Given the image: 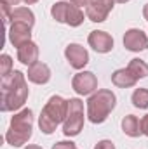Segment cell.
Masks as SVG:
<instances>
[{
  "label": "cell",
  "instance_id": "44dd1931",
  "mask_svg": "<svg viewBox=\"0 0 148 149\" xmlns=\"http://www.w3.org/2000/svg\"><path fill=\"white\" fill-rule=\"evenodd\" d=\"M94 149H115V146H113L111 141H101V142L96 144V148Z\"/></svg>",
  "mask_w": 148,
  "mask_h": 149
},
{
  "label": "cell",
  "instance_id": "83f0119b",
  "mask_svg": "<svg viewBox=\"0 0 148 149\" xmlns=\"http://www.w3.org/2000/svg\"><path fill=\"white\" fill-rule=\"evenodd\" d=\"M23 2H26V3L30 5V3H35V2H38V0H23Z\"/></svg>",
  "mask_w": 148,
  "mask_h": 149
},
{
  "label": "cell",
  "instance_id": "3957f363",
  "mask_svg": "<svg viewBox=\"0 0 148 149\" xmlns=\"http://www.w3.org/2000/svg\"><path fill=\"white\" fill-rule=\"evenodd\" d=\"M66 108H68V101H65L59 95H52L40 113V120H38L40 130L44 134H52L56 130V127L61 121H65Z\"/></svg>",
  "mask_w": 148,
  "mask_h": 149
},
{
  "label": "cell",
  "instance_id": "ba28073f",
  "mask_svg": "<svg viewBox=\"0 0 148 149\" xmlns=\"http://www.w3.org/2000/svg\"><path fill=\"white\" fill-rule=\"evenodd\" d=\"M72 85H73V90L77 94L87 95V94H91L98 88V78L91 71H82V73H77L73 76Z\"/></svg>",
  "mask_w": 148,
  "mask_h": 149
},
{
  "label": "cell",
  "instance_id": "e0dca14e",
  "mask_svg": "<svg viewBox=\"0 0 148 149\" xmlns=\"http://www.w3.org/2000/svg\"><path fill=\"white\" fill-rule=\"evenodd\" d=\"M11 21L12 23H26V24L33 26L35 24V16L28 7H18V9H12Z\"/></svg>",
  "mask_w": 148,
  "mask_h": 149
},
{
  "label": "cell",
  "instance_id": "30bf717a",
  "mask_svg": "<svg viewBox=\"0 0 148 149\" xmlns=\"http://www.w3.org/2000/svg\"><path fill=\"white\" fill-rule=\"evenodd\" d=\"M65 56H66L70 66L75 68V70H82V68L89 63V54H87V50H85L82 45H78V43H70V45L66 47V50H65Z\"/></svg>",
  "mask_w": 148,
  "mask_h": 149
},
{
  "label": "cell",
  "instance_id": "277c9868",
  "mask_svg": "<svg viewBox=\"0 0 148 149\" xmlns=\"http://www.w3.org/2000/svg\"><path fill=\"white\" fill-rule=\"evenodd\" d=\"M117 97L111 90H98L94 95L89 97L87 101V118L92 123H103L108 114L111 113V109L115 108Z\"/></svg>",
  "mask_w": 148,
  "mask_h": 149
},
{
  "label": "cell",
  "instance_id": "52a82bcc",
  "mask_svg": "<svg viewBox=\"0 0 148 149\" xmlns=\"http://www.w3.org/2000/svg\"><path fill=\"white\" fill-rule=\"evenodd\" d=\"M113 9V0H91L85 7V14L94 23H103Z\"/></svg>",
  "mask_w": 148,
  "mask_h": 149
},
{
  "label": "cell",
  "instance_id": "7402d4cb",
  "mask_svg": "<svg viewBox=\"0 0 148 149\" xmlns=\"http://www.w3.org/2000/svg\"><path fill=\"white\" fill-rule=\"evenodd\" d=\"M52 149H77V148H75L73 142H66V141H63V142H58Z\"/></svg>",
  "mask_w": 148,
  "mask_h": 149
},
{
  "label": "cell",
  "instance_id": "484cf974",
  "mask_svg": "<svg viewBox=\"0 0 148 149\" xmlns=\"http://www.w3.org/2000/svg\"><path fill=\"white\" fill-rule=\"evenodd\" d=\"M143 16H145V19L148 21V3L145 5V9H143Z\"/></svg>",
  "mask_w": 148,
  "mask_h": 149
},
{
  "label": "cell",
  "instance_id": "9a60e30c",
  "mask_svg": "<svg viewBox=\"0 0 148 149\" xmlns=\"http://www.w3.org/2000/svg\"><path fill=\"white\" fill-rule=\"evenodd\" d=\"M111 81L117 87H120V88H129V87H134L138 80L132 76V73L127 68H124V70H117L115 73L111 74Z\"/></svg>",
  "mask_w": 148,
  "mask_h": 149
},
{
  "label": "cell",
  "instance_id": "d4e9b609",
  "mask_svg": "<svg viewBox=\"0 0 148 149\" xmlns=\"http://www.w3.org/2000/svg\"><path fill=\"white\" fill-rule=\"evenodd\" d=\"M21 0H2V3H7V5H11V7H14V5H18Z\"/></svg>",
  "mask_w": 148,
  "mask_h": 149
},
{
  "label": "cell",
  "instance_id": "ac0fdd59",
  "mask_svg": "<svg viewBox=\"0 0 148 149\" xmlns=\"http://www.w3.org/2000/svg\"><path fill=\"white\" fill-rule=\"evenodd\" d=\"M127 70L132 73V76H134L136 80L148 76V64L145 63V61H141V59H131Z\"/></svg>",
  "mask_w": 148,
  "mask_h": 149
},
{
  "label": "cell",
  "instance_id": "ffe728a7",
  "mask_svg": "<svg viewBox=\"0 0 148 149\" xmlns=\"http://www.w3.org/2000/svg\"><path fill=\"white\" fill-rule=\"evenodd\" d=\"M0 64H2V66H0L2 78H4V76H7L9 73H12V71H11V68H12V61H11V57H9L7 54H4V56H2V59H0Z\"/></svg>",
  "mask_w": 148,
  "mask_h": 149
},
{
  "label": "cell",
  "instance_id": "9c48e42d",
  "mask_svg": "<svg viewBox=\"0 0 148 149\" xmlns=\"http://www.w3.org/2000/svg\"><path fill=\"white\" fill-rule=\"evenodd\" d=\"M32 28L33 26H30L26 23H12L11 30H9V40H11V43L19 49L25 43L32 42L30 40L32 38Z\"/></svg>",
  "mask_w": 148,
  "mask_h": 149
},
{
  "label": "cell",
  "instance_id": "cb8c5ba5",
  "mask_svg": "<svg viewBox=\"0 0 148 149\" xmlns=\"http://www.w3.org/2000/svg\"><path fill=\"white\" fill-rule=\"evenodd\" d=\"M70 2H72V3H73V5H77V7H84V5H85V7H87V5H89V2H91V0H70Z\"/></svg>",
  "mask_w": 148,
  "mask_h": 149
},
{
  "label": "cell",
  "instance_id": "d6986e66",
  "mask_svg": "<svg viewBox=\"0 0 148 149\" xmlns=\"http://www.w3.org/2000/svg\"><path fill=\"white\" fill-rule=\"evenodd\" d=\"M132 104L140 109L148 108V88H136L132 94Z\"/></svg>",
  "mask_w": 148,
  "mask_h": 149
},
{
  "label": "cell",
  "instance_id": "7a4b0ae2",
  "mask_svg": "<svg viewBox=\"0 0 148 149\" xmlns=\"http://www.w3.org/2000/svg\"><path fill=\"white\" fill-rule=\"evenodd\" d=\"M32 128H33V113L32 109H23L12 116L11 127L5 134V141L14 148H21L32 137Z\"/></svg>",
  "mask_w": 148,
  "mask_h": 149
},
{
  "label": "cell",
  "instance_id": "6da1fadb",
  "mask_svg": "<svg viewBox=\"0 0 148 149\" xmlns=\"http://www.w3.org/2000/svg\"><path fill=\"white\" fill-rule=\"evenodd\" d=\"M2 104L0 109L2 111H14L19 109L28 97V85L25 80V74L21 71H12L7 76L2 78Z\"/></svg>",
  "mask_w": 148,
  "mask_h": 149
},
{
  "label": "cell",
  "instance_id": "5b68a950",
  "mask_svg": "<svg viewBox=\"0 0 148 149\" xmlns=\"http://www.w3.org/2000/svg\"><path fill=\"white\" fill-rule=\"evenodd\" d=\"M84 127V102L80 99H70L66 108V118L63 121V134L66 137L78 135Z\"/></svg>",
  "mask_w": 148,
  "mask_h": 149
},
{
  "label": "cell",
  "instance_id": "8fae6325",
  "mask_svg": "<svg viewBox=\"0 0 148 149\" xmlns=\"http://www.w3.org/2000/svg\"><path fill=\"white\" fill-rule=\"evenodd\" d=\"M124 47L127 50H132V52L145 50L148 47V38L141 30L132 28V30L125 31V35H124Z\"/></svg>",
  "mask_w": 148,
  "mask_h": 149
},
{
  "label": "cell",
  "instance_id": "7c38bea8",
  "mask_svg": "<svg viewBox=\"0 0 148 149\" xmlns=\"http://www.w3.org/2000/svg\"><path fill=\"white\" fill-rule=\"evenodd\" d=\"M87 42L99 54H106V52H110L111 49H113V38L106 31H98V30L96 31H91Z\"/></svg>",
  "mask_w": 148,
  "mask_h": 149
},
{
  "label": "cell",
  "instance_id": "2e32d148",
  "mask_svg": "<svg viewBox=\"0 0 148 149\" xmlns=\"http://www.w3.org/2000/svg\"><path fill=\"white\" fill-rule=\"evenodd\" d=\"M122 130L129 137H140L143 134L141 132V121H140V118L134 116V114H127L122 120Z\"/></svg>",
  "mask_w": 148,
  "mask_h": 149
},
{
  "label": "cell",
  "instance_id": "f1b7e54d",
  "mask_svg": "<svg viewBox=\"0 0 148 149\" xmlns=\"http://www.w3.org/2000/svg\"><path fill=\"white\" fill-rule=\"evenodd\" d=\"M113 2H118V3H125V2H129V0H113Z\"/></svg>",
  "mask_w": 148,
  "mask_h": 149
},
{
  "label": "cell",
  "instance_id": "5bb4252c",
  "mask_svg": "<svg viewBox=\"0 0 148 149\" xmlns=\"http://www.w3.org/2000/svg\"><path fill=\"white\" fill-rule=\"evenodd\" d=\"M18 59L23 63V64H35L38 63V47L33 43V42H28V43H25L23 47H19L18 49Z\"/></svg>",
  "mask_w": 148,
  "mask_h": 149
},
{
  "label": "cell",
  "instance_id": "4316f807",
  "mask_svg": "<svg viewBox=\"0 0 148 149\" xmlns=\"http://www.w3.org/2000/svg\"><path fill=\"white\" fill-rule=\"evenodd\" d=\"M25 149H42L40 146H28V148H25Z\"/></svg>",
  "mask_w": 148,
  "mask_h": 149
},
{
  "label": "cell",
  "instance_id": "8992f818",
  "mask_svg": "<svg viewBox=\"0 0 148 149\" xmlns=\"http://www.w3.org/2000/svg\"><path fill=\"white\" fill-rule=\"evenodd\" d=\"M52 17L58 23H65L70 26H78L84 23V12L80 10V7L73 5L72 2H58L52 5L51 9Z\"/></svg>",
  "mask_w": 148,
  "mask_h": 149
},
{
  "label": "cell",
  "instance_id": "603a6c76",
  "mask_svg": "<svg viewBox=\"0 0 148 149\" xmlns=\"http://www.w3.org/2000/svg\"><path fill=\"white\" fill-rule=\"evenodd\" d=\"M141 132H143L145 135H148V114L141 118Z\"/></svg>",
  "mask_w": 148,
  "mask_h": 149
},
{
  "label": "cell",
  "instance_id": "4fadbf2b",
  "mask_svg": "<svg viewBox=\"0 0 148 149\" xmlns=\"http://www.w3.org/2000/svg\"><path fill=\"white\" fill-rule=\"evenodd\" d=\"M28 80L37 83V85H44L51 80V70L47 64L44 63H35L28 68Z\"/></svg>",
  "mask_w": 148,
  "mask_h": 149
}]
</instances>
